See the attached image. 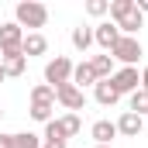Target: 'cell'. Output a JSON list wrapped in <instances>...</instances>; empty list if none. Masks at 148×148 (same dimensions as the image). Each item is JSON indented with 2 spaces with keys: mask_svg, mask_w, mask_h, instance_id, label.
<instances>
[{
  "mask_svg": "<svg viewBox=\"0 0 148 148\" xmlns=\"http://www.w3.org/2000/svg\"><path fill=\"white\" fill-rule=\"evenodd\" d=\"M86 14H93V17L110 14V0H90V3H86Z\"/></svg>",
  "mask_w": 148,
  "mask_h": 148,
  "instance_id": "cell-23",
  "label": "cell"
},
{
  "mask_svg": "<svg viewBox=\"0 0 148 148\" xmlns=\"http://www.w3.org/2000/svg\"><path fill=\"white\" fill-rule=\"evenodd\" d=\"M14 24L24 31V28H45L48 24V7L38 3V0H21L14 7Z\"/></svg>",
  "mask_w": 148,
  "mask_h": 148,
  "instance_id": "cell-1",
  "label": "cell"
},
{
  "mask_svg": "<svg viewBox=\"0 0 148 148\" xmlns=\"http://www.w3.org/2000/svg\"><path fill=\"white\" fill-rule=\"evenodd\" d=\"M0 66H3V76H24L28 59H24V52H7V55H0Z\"/></svg>",
  "mask_w": 148,
  "mask_h": 148,
  "instance_id": "cell-11",
  "label": "cell"
},
{
  "mask_svg": "<svg viewBox=\"0 0 148 148\" xmlns=\"http://www.w3.org/2000/svg\"><path fill=\"white\" fill-rule=\"evenodd\" d=\"M141 90H148V66L141 69Z\"/></svg>",
  "mask_w": 148,
  "mask_h": 148,
  "instance_id": "cell-26",
  "label": "cell"
},
{
  "mask_svg": "<svg viewBox=\"0 0 148 148\" xmlns=\"http://www.w3.org/2000/svg\"><path fill=\"white\" fill-rule=\"evenodd\" d=\"M93 45V28H86V24H79V28H73V48H79V52H86Z\"/></svg>",
  "mask_w": 148,
  "mask_h": 148,
  "instance_id": "cell-18",
  "label": "cell"
},
{
  "mask_svg": "<svg viewBox=\"0 0 148 148\" xmlns=\"http://www.w3.org/2000/svg\"><path fill=\"white\" fill-rule=\"evenodd\" d=\"M0 117H3V110H0Z\"/></svg>",
  "mask_w": 148,
  "mask_h": 148,
  "instance_id": "cell-29",
  "label": "cell"
},
{
  "mask_svg": "<svg viewBox=\"0 0 148 148\" xmlns=\"http://www.w3.org/2000/svg\"><path fill=\"white\" fill-rule=\"evenodd\" d=\"M55 100H59L69 114H76V110H83V107H86V93H83L79 86H73V83L59 86V90H55Z\"/></svg>",
  "mask_w": 148,
  "mask_h": 148,
  "instance_id": "cell-5",
  "label": "cell"
},
{
  "mask_svg": "<svg viewBox=\"0 0 148 148\" xmlns=\"http://www.w3.org/2000/svg\"><path fill=\"white\" fill-rule=\"evenodd\" d=\"M52 110H55V103H31V121H38V124H48L52 121Z\"/></svg>",
  "mask_w": 148,
  "mask_h": 148,
  "instance_id": "cell-20",
  "label": "cell"
},
{
  "mask_svg": "<svg viewBox=\"0 0 148 148\" xmlns=\"http://www.w3.org/2000/svg\"><path fill=\"white\" fill-rule=\"evenodd\" d=\"M134 10V0H110V17H114V24L121 21V17H127Z\"/></svg>",
  "mask_w": 148,
  "mask_h": 148,
  "instance_id": "cell-21",
  "label": "cell"
},
{
  "mask_svg": "<svg viewBox=\"0 0 148 148\" xmlns=\"http://www.w3.org/2000/svg\"><path fill=\"white\" fill-rule=\"evenodd\" d=\"M93 97H97V103H100V107H114V103L121 100V93L110 86V79H100V83L93 86Z\"/></svg>",
  "mask_w": 148,
  "mask_h": 148,
  "instance_id": "cell-12",
  "label": "cell"
},
{
  "mask_svg": "<svg viewBox=\"0 0 148 148\" xmlns=\"http://www.w3.org/2000/svg\"><path fill=\"white\" fill-rule=\"evenodd\" d=\"M45 83H48L52 90H59V86L73 83V62H69L66 55H55V59L45 66Z\"/></svg>",
  "mask_w": 148,
  "mask_h": 148,
  "instance_id": "cell-3",
  "label": "cell"
},
{
  "mask_svg": "<svg viewBox=\"0 0 148 148\" xmlns=\"http://www.w3.org/2000/svg\"><path fill=\"white\" fill-rule=\"evenodd\" d=\"M21 41H24V31H21L14 21L0 24V55H7V52H21Z\"/></svg>",
  "mask_w": 148,
  "mask_h": 148,
  "instance_id": "cell-6",
  "label": "cell"
},
{
  "mask_svg": "<svg viewBox=\"0 0 148 148\" xmlns=\"http://www.w3.org/2000/svg\"><path fill=\"white\" fill-rule=\"evenodd\" d=\"M3 79H7V76H3V66H0V83H3Z\"/></svg>",
  "mask_w": 148,
  "mask_h": 148,
  "instance_id": "cell-27",
  "label": "cell"
},
{
  "mask_svg": "<svg viewBox=\"0 0 148 148\" xmlns=\"http://www.w3.org/2000/svg\"><path fill=\"white\" fill-rule=\"evenodd\" d=\"M14 148H41V138L31 131H17L14 134Z\"/></svg>",
  "mask_w": 148,
  "mask_h": 148,
  "instance_id": "cell-22",
  "label": "cell"
},
{
  "mask_svg": "<svg viewBox=\"0 0 148 148\" xmlns=\"http://www.w3.org/2000/svg\"><path fill=\"white\" fill-rule=\"evenodd\" d=\"M55 124H59V134L69 141L79 134V127H83V121H79V114H62V117H55Z\"/></svg>",
  "mask_w": 148,
  "mask_h": 148,
  "instance_id": "cell-13",
  "label": "cell"
},
{
  "mask_svg": "<svg viewBox=\"0 0 148 148\" xmlns=\"http://www.w3.org/2000/svg\"><path fill=\"white\" fill-rule=\"evenodd\" d=\"M110 59H114V62H121V66H138V59H141V41H138V38L121 35V41L110 48Z\"/></svg>",
  "mask_w": 148,
  "mask_h": 148,
  "instance_id": "cell-4",
  "label": "cell"
},
{
  "mask_svg": "<svg viewBox=\"0 0 148 148\" xmlns=\"http://www.w3.org/2000/svg\"><path fill=\"white\" fill-rule=\"evenodd\" d=\"M110 86L121 97H131L134 90H141V73H138V66H121V69H114Z\"/></svg>",
  "mask_w": 148,
  "mask_h": 148,
  "instance_id": "cell-2",
  "label": "cell"
},
{
  "mask_svg": "<svg viewBox=\"0 0 148 148\" xmlns=\"http://www.w3.org/2000/svg\"><path fill=\"white\" fill-rule=\"evenodd\" d=\"M90 138H93V145H110L114 138H117V124L114 121H97L93 127H90Z\"/></svg>",
  "mask_w": 148,
  "mask_h": 148,
  "instance_id": "cell-10",
  "label": "cell"
},
{
  "mask_svg": "<svg viewBox=\"0 0 148 148\" xmlns=\"http://www.w3.org/2000/svg\"><path fill=\"white\" fill-rule=\"evenodd\" d=\"M114 124H117V134H124V138H138L145 131V117H138V114H131V110H124Z\"/></svg>",
  "mask_w": 148,
  "mask_h": 148,
  "instance_id": "cell-7",
  "label": "cell"
},
{
  "mask_svg": "<svg viewBox=\"0 0 148 148\" xmlns=\"http://www.w3.org/2000/svg\"><path fill=\"white\" fill-rule=\"evenodd\" d=\"M73 86H97V76H93V69H90V62H79V66H73Z\"/></svg>",
  "mask_w": 148,
  "mask_h": 148,
  "instance_id": "cell-16",
  "label": "cell"
},
{
  "mask_svg": "<svg viewBox=\"0 0 148 148\" xmlns=\"http://www.w3.org/2000/svg\"><path fill=\"white\" fill-rule=\"evenodd\" d=\"M31 103H55V90L48 83H38L35 90H31Z\"/></svg>",
  "mask_w": 148,
  "mask_h": 148,
  "instance_id": "cell-19",
  "label": "cell"
},
{
  "mask_svg": "<svg viewBox=\"0 0 148 148\" xmlns=\"http://www.w3.org/2000/svg\"><path fill=\"white\" fill-rule=\"evenodd\" d=\"M41 148H66V141H41Z\"/></svg>",
  "mask_w": 148,
  "mask_h": 148,
  "instance_id": "cell-25",
  "label": "cell"
},
{
  "mask_svg": "<svg viewBox=\"0 0 148 148\" xmlns=\"http://www.w3.org/2000/svg\"><path fill=\"white\" fill-rule=\"evenodd\" d=\"M141 24H145V17H141L138 10H131L127 17H121V21H117V31H121V35H127V38H134L138 31H141Z\"/></svg>",
  "mask_w": 148,
  "mask_h": 148,
  "instance_id": "cell-15",
  "label": "cell"
},
{
  "mask_svg": "<svg viewBox=\"0 0 148 148\" xmlns=\"http://www.w3.org/2000/svg\"><path fill=\"white\" fill-rule=\"evenodd\" d=\"M90 69L97 76V83H100V79H110L114 76V59L110 55H93V59H90Z\"/></svg>",
  "mask_w": 148,
  "mask_h": 148,
  "instance_id": "cell-14",
  "label": "cell"
},
{
  "mask_svg": "<svg viewBox=\"0 0 148 148\" xmlns=\"http://www.w3.org/2000/svg\"><path fill=\"white\" fill-rule=\"evenodd\" d=\"M117 41H121V31H117V24L103 21V24H97V28H93V45H100L103 52H110Z\"/></svg>",
  "mask_w": 148,
  "mask_h": 148,
  "instance_id": "cell-8",
  "label": "cell"
},
{
  "mask_svg": "<svg viewBox=\"0 0 148 148\" xmlns=\"http://www.w3.org/2000/svg\"><path fill=\"white\" fill-rule=\"evenodd\" d=\"M0 148H14V134H0Z\"/></svg>",
  "mask_w": 148,
  "mask_h": 148,
  "instance_id": "cell-24",
  "label": "cell"
},
{
  "mask_svg": "<svg viewBox=\"0 0 148 148\" xmlns=\"http://www.w3.org/2000/svg\"><path fill=\"white\" fill-rule=\"evenodd\" d=\"M21 52H24V59L45 55V52H48V38L41 35V31H31V35H24V41H21Z\"/></svg>",
  "mask_w": 148,
  "mask_h": 148,
  "instance_id": "cell-9",
  "label": "cell"
},
{
  "mask_svg": "<svg viewBox=\"0 0 148 148\" xmlns=\"http://www.w3.org/2000/svg\"><path fill=\"white\" fill-rule=\"evenodd\" d=\"M93 148H114V145H93Z\"/></svg>",
  "mask_w": 148,
  "mask_h": 148,
  "instance_id": "cell-28",
  "label": "cell"
},
{
  "mask_svg": "<svg viewBox=\"0 0 148 148\" xmlns=\"http://www.w3.org/2000/svg\"><path fill=\"white\" fill-rule=\"evenodd\" d=\"M127 107H131V114H138V117H148V90H134L127 97Z\"/></svg>",
  "mask_w": 148,
  "mask_h": 148,
  "instance_id": "cell-17",
  "label": "cell"
}]
</instances>
